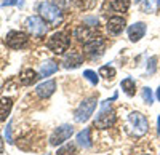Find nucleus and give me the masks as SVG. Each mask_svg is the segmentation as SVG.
I'll use <instances>...</instances> for the list:
<instances>
[{"instance_id":"f257e3e1","label":"nucleus","mask_w":160,"mask_h":155,"mask_svg":"<svg viewBox=\"0 0 160 155\" xmlns=\"http://www.w3.org/2000/svg\"><path fill=\"white\" fill-rule=\"evenodd\" d=\"M38 13H40V16H42V19L50 22V24H58L62 19L61 8L50 3V2H42L40 3L38 5Z\"/></svg>"},{"instance_id":"f03ea898","label":"nucleus","mask_w":160,"mask_h":155,"mask_svg":"<svg viewBox=\"0 0 160 155\" xmlns=\"http://www.w3.org/2000/svg\"><path fill=\"white\" fill-rule=\"evenodd\" d=\"M48 48L56 55H62L64 51H68L69 45H71V37L66 34V32H56L53 34L51 38L48 40Z\"/></svg>"},{"instance_id":"7ed1b4c3","label":"nucleus","mask_w":160,"mask_h":155,"mask_svg":"<svg viewBox=\"0 0 160 155\" xmlns=\"http://www.w3.org/2000/svg\"><path fill=\"white\" fill-rule=\"evenodd\" d=\"M128 125L131 128V133L135 136H144L148 133V128H149V123L146 120V117L141 114V112H131L128 115Z\"/></svg>"},{"instance_id":"20e7f679","label":"nucleus","mask_w":160,"mask_h":155,"mask_svg":"<svg viewBox=\"0 0 160 155\" xmlns=\"http://www.w3.org/2000/svg\"><path fill=\"white\" fill-rule=\"evenodd\" d=\"M109 102H111L109 99L104 101V106H102L101 112L98 114V117H96V120H95V126H96V128H101V130H106V128L112 126L114 122H115V112H114V109L109 106Z\"/></svg>"},{"instance_id":"39448f33","label":"nucleus","mask_w":160,"mask_h":155,"mask_svg":"<svg viewBox=\"0 0 160 155\" xmlns=\"http://www.w3.org/2000/svg\"><path fill=\"white\" fill-rule=\"evenodd\" d=\"M96 106H98V99H96V98H88V99L82 101V104H80V106L77 107V110H75V117H74L75 122H77V123L87 122L91 115H93Z\"/></svg>"},{"instance_id":"423d86ee","label":"nucleus","mask_w":160,"mask_h":155,"mask_svg":"<svg viewBox=\"0 0 160 155\" xmlns=\"http://www.w3.org/2000/svg\"><path fill=\"white\" fill-rule=\"evenodd\" d=\"M5 43L10 48H13V50L26 48V46H28V43H29V35L24 34V32H19V31H11L5 37Z\"/></svg>"},{"instance_id":"0eeeda50","label":"nucleus","mask_w":160,"mask_h":155,"mask_svg":"<svg viewBox=\"0 0 160 155\" xmlns=\"http://www.w3.org/2000/svg\"><path fill=\"white\" fill-rule=\"evenodd\" d=\"M26 29H28L34 37H43L47 34V24L42 18L38 16H29L28 19H26Z\"/></svg>"},{"instance_id":"6e6552de","label":"nucleus","mask_w":160,"mask_h":155,"mask_svg":"<svg viewBox=\"0 0 160 155\" xmlns=\"http://www.w3.org/2000/svg\"><path fill=\"white\" fill-rule=\"evenodd\" d=\"M72 134H74V128H72L71 125H62V126H58L56 130L51 133V136H50V144H51V146L62 144L64 141H68Z\"/></svg>"},{"instance_id":"1a4fd4ad","label":"nucleus","mask_w":160,"mask_h":155,"mask_svg":"<svg viewBox=\"0 0 160 155\" xmlns=\"http://www.w3.org/2000/svg\"><path fill=\"white\" fill-rule=\"evenodd\" d=\"M104 48H106V40L102 37H95L93 40L85 43V53L90 58H99L104 53Z\"/></svg>"},{"instance_id":"9d476101","label":"nucleus","mask_w":160,"mask_h":155,"mask_svg":"<svg viewBox=\"0 0 160 155\" xmlns=\"http://www.w3.org/2000/svg\"><path fill=\"white\" fill-rule=\"evenodd\" d=\"M125 19L122 16H114L108 21V24H106V29H108V32L111 35H118L122 34V31L125 29Z\"/></svg>"},{"instance_id":"9b49d317","label":"nucleus","mask_w":160,"mask_h":155,"mask_svg":"<svg viewBox=\"0 0 160 155\" xmlns=\"http://www.w3.org/2000/svg\"><path fill=\"white\" fill-rule=\"evenodd\" d=\"M82 62H83L82 53H78V51H69V53L64 56L62 66H64L66 69H75V67H78Z\"/></svg>"},{"instance_id":"f8f14e48","label":"nucleus","mask_w":160,"mask_h":155,"mask_svg":"<svg viewBox=\"0 0 160 155\" xmlns=\"http://www.w3.org/2000/svg\"><path fill=\"white\" fill-rule=\"evenodd\" d=\"M146 34V24L144 22H135L128 27V37L131 42H139Z\"/></svg>"},{"instance_id":"ddd939ff","label":"nucleus","mask_w":160,"mask_h":155,"mask_svg":"<svg viewBox=\"0 0 160 155\" xmlns=\"http://www.w3.org/2000/svg\"><path fill=\"white\" fill-rule=\"evenodd\" d=\"M55 90H56V82L55 80H47L43 83H40L37 88H35V93L40 96V98H50L53 93H55Z\"/></svg>"},{"instance_id":"4468645a","label":"nucleus","mask_w":160,"mask_h":155,"mask_svg":"<svg viewBox=\"0 0 160 155\" xmlns=\"http://www.w3.org/2000/svg\"><path fill=\"white\" fill-rule=\"evenodd\" d=\"M74 34H75L77 40L83 42V43H88L90 40L95 38V31H93L91 27H88V26H78Z\"/></svg>"},{"instance_id":"2eb2a0df","label":"nucleus","mask_w":160,"mask_h":155,"mask_svg":"<svg viewBox=\"0 0 160 155\" xmlns=\"http://www.w3.org/2000/svg\"><path fill=\"white\" fill-rule=\"evenodd\" d=\"M37 80H38V74L35 70H32V69H24L22 74L19 75V82L24 86H29V85L35 83Z\"/></svg>"},{"instance_id":"dca6fc26","label":"nucleus","mask_w":160,"mask_h":155,"mask_svg":"<svg viewBox=\"0 0 160 155\" xmlns=\"http://www.w3.org/2000/svg\"><path fill=\"white\" fill-rule=\"evenodd\" d=\"M13 109V99L11 98H2L0 99V122H5Z\"/></svg>"},{"instance_id":"f3484780","label":"nucleus","mask_w":160,"mask_h":155,"mask_svg":"<svg viewBox=\"0 0 160 155\" xmlns=\"http://www.w3.org/2000/svg\"><path fill=\"white\" fill-rule=\"evenodd\" d=\"M77 143L82 146V147H85V149L91 147V133H90V128H85V130H82V131L77 134Z\"/></svg>"},{"instance_id":"a211bd4d","label":"nucleus","mask_w":160,"mask_h":155,"mask_svg":"<svg viewBox=\"0 0 160 155\" xmlns=\"http://www.w3.org/2000/svg\"><path fill=\"white\" fill-rule=\"evenodd\" d=\"M58 70V64L55 61H47L40 66V75L42 77H50Z\"/></svg>"},{"instance_id":"6ab92c4d","label":"nucleus","mask_w":160,"mask_h":155,"mask_svg":"<svg viewBox=\"0 0 160 155\" xmlns=\"http://www.w3.org/2000/svg\"><path fill=\"white\" fill-rule=\"evenodd\" d=\"M120 88H122L128 96H135V91H136V83H135V80H133V79L127 77V79H123V80H122V83H120Z\"/></svg>"},{"instance_id":"aec40b11","label":"nucleus","mask_w":160,"mask_h":155,"mask_svg":"<svg viewBox=\"0 0 160 155\" xmlns=\"http://www.w3.org/2000/svg\"><path fill=\"white\" fill-rule=\"evenodd\" d=\"M109 5L114 11L123 13L130 8V0H109Z\"/></svg>"},{"instance_id":"412c9836","label":"nucleus","mask_w":160,"mask_h":155,"mask_svg":"<svg viewBox=\"0 0 160 155\" xmlns=\"http://www.w3.org/2000/svg\"><path fill=\"white\" fill-rule=\"evenodd\" d=\"M158 7H160V0H144L142 10L146 13H157Z\"/></svg>"},{"instance_id":"4be33fe9","label":"nucleus","mask_w":160,"mask_h":155,"mask_svg":"<svg viewBox=\"0 0 160 155\" xmlns=\"http://www.w3.org/2000/svg\"><path fill=\"white\" fill-rule=\"evenodd\" d=\"M56 155H77V147L74 146V144H66V146H62V147H59L58 149V152H56Z\"/></svg>"},{"instance_id":"5701e85b","label":"nucleus","mask_w":160,"mask_h":155,"mask_svg":"<svg viewBox=\"0 0 160 155\" xmlns=\"http://www.w3.org/2000/svg\"><path fill=\"white\" fill-rule=\"evenodd\" d=\"M99 75L104 77V79H108V80H112L114 77H115V69L111 67V66H102L99 69Z\"/></svg>"},{"instance_id":"b1692460","label":"nucleus","mask_w":160,"mask_h":155,"mask_svg":"<svg viewBox=\"0 0 160 155\" xmlns=\"http://www.w3.org/2000/svg\"><path fill=\"white\" fill-rule=\"evenodd\" d=\"M75 3L80 10H91L96 5V0H75Z\"/></svg>"},{"instance_id":"393cba45","label":"nucleus","mask_w":160,"mask_h":155,"mask_svg":"<svg viewBox=\"0 0 160 155\" xmlns=\"http://www.w3.org/2000/svg\"><path fill=\"white\" fill-rule=\"evenodd\" d=\"M83 77L91 85H98V82H99V77L96 75V72H93V70H85L83 72Z\"/></svg>"},{"instance_id":"a878e982","label":"nucleus","mask_w":160,"mask_h":155,"mask_svg":"<svg viewBox=\"0 0 160 155\" xmlns=\"http://www.w3.org/2000/svg\"><path fill=\"white\" fill-rule=\"evenodd\" d=\"M142 99L148 102V104H152L154 102V96H152V90L149 88V86H146V88H142Z\"/></svg>"},{"instance_id":"bb28decb","label":"nucleus","mask_w":160,"mask_h":155,"mask_svg":"<svg viewBox=\"0 0 160 155\" xmlns=\"http://www.w3.org/2000/svg\"><path fill=\"white\" fill-rule=\"evenodd\" d=\"M2 5H3V7H11V5L22 7V5H24V0H3Z\"/></svg>"},{"instance_id":"cd10ccee","label":"nucleus","mask_w":160,"mask_h":155,"mask_svg":"<svg viewBox=\"0 0 160 155\" xmlns=\"http://www.w3.org/2000/svg\"><path fill=\"white\" fill-rule=\"evenodd\" d=\"M56 3L59 5V7H68L69 5V0H56ZM56 5V7H58Z\"/></svg>"},{"instance_id":"c85d7f7f","label":"nucleus","mask_w":160,"mask_h":155,"mask_svg":"<svg viewBox=\"0 0 160 155\" xmlns=\"http://www.w3.org/2000/svg\"><path fill=\"white\" fill-rule=\"evenodd\" d=\"M157 133L160 134V115H158V119H157Z\"/></svg>"},{"instance_id":"c756f323","label":"nucleus","mask_w":160,"mask_h":155,"mask_svg":"<svg viewBox=\"0 0 160 155\" xmlns=\"http://www.w3.org/2000/svg\"><path fill=\"white\" fill-rule=\"evenodd\" d=\"M0 153H3V139L0 138Z\"/></svg>"},{"instance_id":"7c9ffc66","label":"nucleus","mask_w":160,"mask_h":155,"mask_svg":"<svg viewBox=\"0 0 160 155\" xmlns=\"http://www.w3.org/2000/svg\"><path fill=\"white\" fill-rule=\"evenodd\" d=\"M157 99H158V101H160V86H158V88H157Z\"/></svg>"},{"instance_id":"2f4dec72","label":"nucleus","mask_w":160,"mask_h":155,"mask_svg":"<svg viewBox=\"0 0 160 155\" xmlns=\"http://www.w3.org/2000/svg\"><path fill=\"white\" fill-rule=\"evenodd\" d=\"M135 2H136V3H138V2H141V0H135Z\"/></svg>"},{"instance_id":"473e14b6","label":"nucleus","mask_w":160,"mask_h":155,"mask_svg":"<svg viewBox=\"0 0 160 155\" xmlns=\"http://www.w3.org/2000/svg\"><path fill=\"white\" fill-rule=\"evenodd\" d=\"M142 155H148V153H142Z\"/></svg>"}]
</instances>
